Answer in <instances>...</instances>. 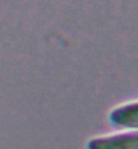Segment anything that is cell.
I'll use <instances>...</instances> for the list:
<instances>
[{
    "label": "cell",
    "mask_w": 138,
    "mask_h": 149,
    "mask_svg": "<svg viewBox=\"0 0 138 149\" xmlns=\"http://www.w3.org/2000/svg\"><path fill=\"white\" fill-rule=\"evenodd\" d=\"M87 149H138V130L94 137L87 142Z\"/></svg>",
    "instance_id": "1"
},
{
    "label": "cell",
    "mask_w": 138,
    "mask_h": 149,
    "mask_svg": "<svg viewBox=\"0 0 138 149\" xmlns=\"http://www.w3.org/2000/svg\"><path fill=\"white\" fill-rule=\"evenodd\" d=\"M108 122L119 129L138 130V102L125 103L108 114Z\"/></svg>",
    "instance_id": "2"
}]
</instances>
